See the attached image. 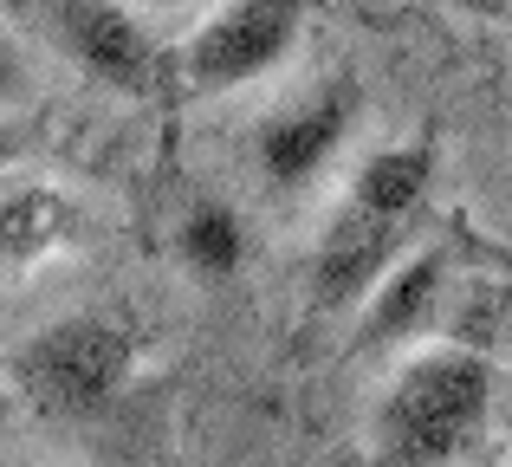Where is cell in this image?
Instances as JSON below:
<instances>
[{"label":"cell","instance_id":"4fadbf2b","mask_svg":"<svg viewBox=\"0 0 512 467\" xmlns=\"http://www.w3.org/2000/svg\"><path fill=\"white\" fill-rule=\"evenodd\" d=\"M137 7H208V0H137Z\"/></svg>","mask_w":512,"mask_h":467},{"label":"cell","instance_id":"7a4b0ae2","mask_svg":"<svg viewBox=\"0 0 512 467\" xmlns=\"http://www.w3.org/2000/svg\"><path fill=\"white\" fill-rule=\"evenodd\" d=\"M493 396H500V370L467 344H428V351L402 357V370L389 377L383 403L370 416L376 461L396 467L467 461L493 429Z\"/></svg>","mask_w":512,"mask_h":467},{"label":"cell","instance_id":"ba28073f","mask_svg":"<svg viewBox=\"0 0 512 467\" xmlns=\"http://www.w3.org/2000/svg\"><path fill=\"white\" fill-rule=\"evenodd\" d=\"M441 286H448V260H441L435 247L402 253V260L370 286V299L357 305V344L370 351V344L422 331L428 318H435V305H441Z\"/></svg>","mask_w":512,"mask_h":467},{"label":"cell","instance_id":"8992f818","mask_svg":"<svg viewBox=\"0 0 512 467\" xmlns=\"http://www.w3.org/2000/svg\"><path fill=\"white\" fill-rule=\"evenodd\" d=\"M363 117V85L357 78H325L318 91H305L299 104L273 111L253 130V163H260L273 195H299L331 169V156L350 143Z\"/></svg>","mask_w":512,"mask_h":467},{"label":"cell","instance_id":"30bf717a","mask_svg":"<svg viewBox=\"0 0 512 467\" xmlns=\"http://www.w3.org/2000/svg\"><path fill=\"white\" fill-rule=\"evenodd\" d=\"M39 98V78H33V59H26V46L0 26V111H26V104Z\"/></svg>","mask_w":512,"mask_h":467},{"label":"cell","instance_id":"8fae6325","mask_svg":"<svg viewBox=\"0 0 512 467\" xmlns=\"http://www.w3.org/2000/svg\"><path fill=\"white\" fill-rule=\"evenodd\" d=\"M454 13H467V20H506L512 26V0H448Z\"/></svg>","mask_w":512,"mask_h":467},{"label":"cell","instance_id":"7c38bea8","mask_svg":"<svg viewBox=\"0 0 512 467\" xmlns=\"http://www.w3.org/2000/svg\"><path fill=\"white\" fill-rule=\"evenodd\" d=\"M20 156H26V130H20V124H7V111H0V169L20 163Z\"/></svg>","mask_w":512,"mask_h":467},{"label":"cell","instance_id":"52a82bcc","mask_svg":"<svg viewBox=\"0 0 512 467\" xmlns=\"http://www.w3.org/2000/svg\"><path fill=\"white\" fill-rule=\"evenodd\" d=\"M78 234H85V208L65 189H52V182L0 189V286L33 279L46 260L78 247Z\"/></svg>","mask_w":512,"mask_h":467},{"label":"cell","instance_id":"277c9868","mask_svg":"<svg viewBox=\"0 0 512 467\" xmlns=\"http://www.w3.org/2000/svg\"><path fill=\"white\" fill-rule=\"evenodd\" d=\"M299 33L305 0H214L208 20L175 52V78L188 98H221V91L279 72L299 52Z\"/></svg>","mask_w":512,"mask_h":467},{"label":"cell","instance_id":"9c48e42d","mask_svg":"<svg viewBox=\"0 0 512 467\" xmlns=\"http://www.w3.org/2000/svg\"><path fill=\"white\" fill-rule=\"evenodd\" d=\"M175 253L195 279H234L247 266V221L227 202H195L175 228Z\"/></svg>","mask_w":512,"mask_h":467},{"label":"cell","instance_id":"5b68a950","mask_svg":"<svg viewBox=\"0 0 512 467\" xmlns=\"http://www.w3.org/2000/svg\"><path fill=\"white\" fill-rule=\"evenodd\" d=\"M33 20L65 65L117 98H150L163 78V46L150 39L137 0H33Z\"/></svg>","mask_w":512,"mask_h":467},{"label":"cell","instance_id":"3957f363","mask_svg":"<svg viewBox=\"0 0 512 467\" xmlns=\"http://www.w3.org/2000/svg\"><path fill=\"white\" fill-rule=\"evenodd\" d=\"M7 377L46 422H98L137 377V331L111 312H65L7 357Z\"/></svg>","mask_w":512,"mask_h":467},{"label":"cell","instance_id":"6da1fadb","mask_svg":"<svg viewBox=\"0 0 512 467\" xmlns=\"http://www.w3.org/2000/svg\"><path fill=\"white\" fill-rule=\"evenodd\" d=\"M435 189V137H409L370 150L350 176L344 202L331 208L325 234L312 247V312L344 318L370 299V286L402 260L409 228Z\"/></svg>","mask_w":512,"mask_h":467}]
</instances>
